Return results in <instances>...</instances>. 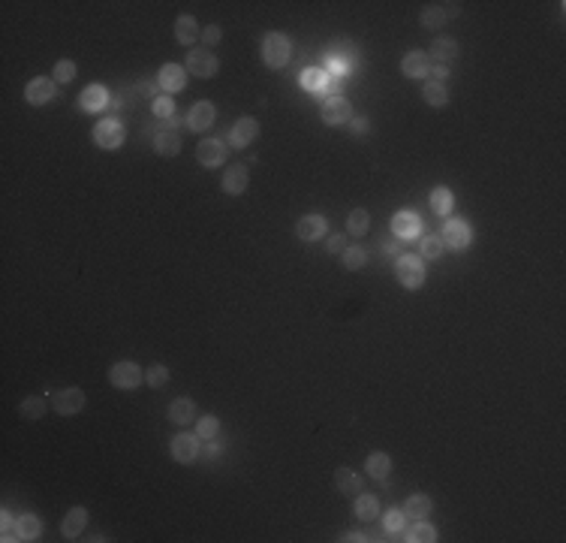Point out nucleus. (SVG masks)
<instances>
[{"instance_id": "1", "label": "nucleus", "mask_w": 566, "mask_h": 543, "mask_svg": "<svg viewBox=\"0 0 566 543\" xmlns=\"http://www.w3.org/2000/svg\"><path fill=\"white\" fill-rule=\"evenodd\" d=\"M395 278L403 290H419L424 284V263L422 257H413V254H401L395 260Z\"/></svg>"}, {"instance_id": "2", "label": "nucleus", "mask_w": 566, "mask_h": 543, "mask_svg": "<svg viewBox=\"0 0 566 543\" xmlns=\"http://www.w3.org/2000/svg\"><path fill=\"white\" fill-rule=\"evenodd\" d=\"M262 60L271 69H280L289 64V39L283 34H268L262 39Z\"/></svg>"}, {"instance_id": "3", "label": "nucleus", "mask_w": 566, "mask_h": 543, "mask_svg": "<svg viewBox=\"0 0 566 543\" xmlns=\"http://www.w3.org/2000/svg\"><path fill=\"white\" fill-rule=\"evenodd\" d=\"M142 380H145V371H142L136 362H115L112 368H109V384H112L115 389H136Z\"/></svg>"}, {"instance_id": "4", "label": "nucleus", "mask_w": 566, "mask_h": 543, "mask_svg": "<svg viewBox=\"0 0 566 543\" xmlns=\"http://www.w3.org/2000/svg\"><path fill=\"white\" fill-rule=\"evenodd\" d=\"M124 139H127V130L115 118H106V121H99V124L94 127V142L99 148H106V151L120 148V145H124Z\"/></svg>"}, {"instance_id": "5", "label": "nucleus", "mask_w": 566, "mask_h": 543, "mask_svg": "<svg viewBox=\"0 0 566 543\" xmlns=\"http://www.w3.org/2000/svg\"><path fill=\"white\" fill-rule=\"evenodd\" d=\"M356 55H359L356 43H350V39H338V43L329 48V69L331 73H350V69L356 67Z\"/></svg>"}, {"instance_id": "6", "label": "nucleus", "mask_w": 566, "mask_h": 543, "mask_svg": "<svg viewBox=\"0 0 566 543\" xmlns=\"http://www.w3.org/2000/svg\"><path fill=\"white\" fill-rule=\"evenodd\" d=\"M440 239H443V245L446 248H452V250H464L470 245V239H473V229H470V224L464 217H452L446 227H443V233H440Z\"/></svg>"}, {"instance_id": "7", "label": "nucleus", "mask_w": 566, "mask_h": 543, "mask_svg": "<svg viewBox=\"0 0 566 543\" xmlns=\"http://www.w3.org/2000/svg\"><path fill=\"white\" fill-rule=\"evenodd\" d=\"M52 408L57 410L60 417H76V414H82V408H85V392L78 389V387L60 389V392H55Z\"/></svg>"}, {"instance_id": "8", "label": "nucleus", "mask_w": 566, "mask_h": 543, "mask_svg": "<svg viewBox=\"0 0 566 543\" xmlns=\"http://www.w3.org/2000/svg\"><path fill=\"white\" fill-rule=\"evenodd\" d=\"M55 94H57V82H55V79H48V76L30 79L27 88H25V100H27L30 106H46V103H52Z\"/></svg>"}, {"instance_id": "9", "label": "nucleus", "mask_w": 566, "mask_h": 543, "mask_svg": "<svg viewBox=\"0 0 566 543\" xmlns=\"http://www.w3.org/2000/svg\"><path fill=\"white\" fill-rule=\"evenodd\" d=\"M220 69L217 64V55H211L208 48H193L187 55V73L196 76V79H211Z\"/></svg>"}, {"instance_id": "10", "label": "nucleus", "mask_w": 566, "mask_h": 543, "mask_svg": "<svg viewBox=\"0 0 566 543\" xmlns=\"http://www.w3.org/2000/svg\"><path fill=\"white\" fill-rule=\"evenodd\" d=\"M319 115H322V121H326L329 127H338V124H347V121L352 118V109L340 94H331V97L322 100Z\"/></svg>"}, {"instance_id": "11", "label": "nucleus", "mask_w": 566, "mask_h": 543, "mask_svg": "<svg viewBox=\"0 0 566 543\" xmlns=\"http://www.w3.org/2000/svg\"><path fill=\"white\" fill-rule=\"evenodd\" d=\"M157 85L166 90V94H178V90L187 88V69L181 64H163L157 73Z\"/></svg>"}, {"instance_id": "12", "label": "nucleus", "mask_w": 566, "mask_h": 543, "mask_svg": "<svg viewBox=\"0 0 566 543\" xmlns=\"http://www.w3.org/2000/svg\"><path fill=\"white\" fill-rule=\"evenodd\" d=\"M256 136H259V121L250 118V115H244V118H238L235 124H232V130H229V145L247 148Z\"/></svg>"}, {"instance_id": "13", "label": "nucleus", "mask_w": 566, "mask_h": 543, "mask_svg": "<svg viewBox=\"0 0 566 543\" xmlns=\"http://www.w3.org/2000/svg\"><path fill=\"white\" fill-rule=\"evenodd\" d=\"M226 142H220V139H202V142L196 145V160L202 166H208V169H214V166H220L226 160Z\"/></svg>"}, {"instance_id": "14", "label": "nucleus", "mask_w": 566, "mask_h": 543, "mask_svg": "<svg viewBox=\"0 0 566 543\" xmlns=\"http://www.w3.org/2000/svg\"><path fill=\"white\" fill-rule=\"evenodd\" d=\"M199 456V435H190V431H181V435L172 438V459L181 462V465H190Z\"/></svg>"}, {"instance_id": "15", "label": "nucleus", "mask_w": 566, "mask_h": 543, "mask_svg": "<svg viewBox=\"0 0 566 543\" xmlns=\"http://www.w3.org/2000/svg\"><path fill=\"white\" fill-rule=\"evenodd\" d=\"M214 118H217L214 103H208V100H199V103L187 112V127L193 130V133H205V130L214 124Z\"/></svg>"}, {"instance_id": "16", "label": "nucleus", "mask_w": 566, "mask_h": 543, "mask_svg": "<svg viewBox=\"0 0 566 543\" xmlns=\"http://www.w3.org/2000/svg\"><path fill=\"white\" fill-rule=\"evenodd\" d=\"M428 69H431V58H428V52H422V48H413V52L403 55V60H401V73L407 79H424Z\"/></svg>"}, {"instance_id": "17", "label": "nucleus", "mask_w": 566, "mask_h": 543, "mask_svg": "<svg viewBox=\"0 0 566 543\" xmlns=\"http://www.w3.org/2000/svg\"><path fill=\"white\" fill-rule=\"evenodd\" d=\"M247 181H250L247 166H244V163H232L226 173H223V181H220V187H223L229 196H241V194L247 190Z\"/></svg>"}, {"instance_id": "18", "label": "nucleus", "mask_w": 566, "mask_h": 543, "mask_svg": "<svg viewBox=\"0 0 566 543\" xmlns=\"http://www.w3.org/2000/svg\"><path fill=\"white\" fill-rule=\"evenodd\" d=\"M326 229H329V224L322 215H305V217H298V224H296V236L301 241H317V239L326 236Z\"/></svg>"}, {"instance_id": "19", "label": "nucleus", "mask_w": 566, "mask_h": 543, "mask_svg": "<svg viewBox=\"0 0 566 543\" xmlns=\"http://www.w3.org/2000/svg\"><path fill=\"white\" fill-rule=\"evenodd\" d=\"M85 525H88V510L85 507H73V510H67L64 522H60V535H64L67 540H76L85 531Z\"/></svg>"}, {"instance_id": "20", "label": "nucleus", "mask_w": 566, "mask_h": 543, "mask_svg": "<svg viewBox=\"0 0 566 543\" xmlns=\"http://www.w3.org/2000/svg\"><path fill=\"white\" fill-rule=\"evenodd\" d=\"M78 106H82V112H99L109 106V90L103 85H88L78 97Z\"/></svg>"}, {"instance_id": "21", "label": "nucleus", "mask_w": 566, "mask_h": 543, "mask_svg": "<svg viewBox=\"0 0 566 543\" xmlns=\"http://www.w3.org/2000/svg\"><path fill=\"white\" fill-rule=\"evenodd\" d=\"M419 229H422V224L413 211H398V215L392 217V233L398 239H413V236H419Z\"/></svg>"}, {"instance_id": "22", "label": "nucleus", "mask_w": 566, "mask_h": 543, "mask_svg": "<svg viewBox=\"0 0 566 543\" xmlns=\"http://www.w3.org/2000/svg\"><path fill=\"white\" fill-rule=\"evenodd\" d=\"M428 58H431V60H437L440 67H446L449 60L458 58V43H455V39H449V36H437V39L431 43Z\"/></svg>"}, {"instance_id": "23", "label": "nucleus", "mask_w": 566, "mask_h": 543, "mask_svg": "<svg viewBox=\"0 0 566 543\" xmlns=\"http://www.w3.org/2000/svg\"><path fill=\"white\" fill-rule=\"evenodd\" d=\"M154 151L163 157H175L181 151V133H175V130H160V133H154Z\"/></svg>"}, {"instance_id": "24", "label": "nucleus", "mask_w": 566, "mask_h": 543, "mask_svg": "<svg viewBox=\"0 0 566 543\" xmlns=\"http://www.w3.org/2000/svg\"><path fill=\"white\" fill-rule=\"evenodd\" d=\"M169 420L175 422V426H187V422L196 420V405L190 398H175L169 405Z\"/></svg>"}, {"instance_id": "25", "label": "nucleus", "mask_w": 566, "mask_h": 543, "mask_svg": "<svg viewBox=\"0 0 566 543\" xmlns=\"http://www.w3.org/2000/svg\"><path fill=\"white\" fill-rule=\"evenodd\" d=\"M298 82H301L305 90H317V94H322V90H329L331 76L326 73V69H301Z\"/></svg>"}, {"instance_id": "26", "label": "nucleus", "mask_w": 566, "mask_h": 543, "mask_svg": "<svg viewBox=\"0 0 566 543\" xmlns=\"http://www.w3.org/2000/svg\"><path fill=\"white\" fill-rule=\"evenodd\" d=\"M202 34H199V25H196V18L193 15H178V22H175V39L181 46H190V43H196Z\"/></svg>"}, {"instance_id": "27", "label": "nucleus", "mask_w": 566, "mask_h": 543, "mask_svg": "<svg viewBox=\"0 0 566 543\" xmlns=\"http://www.w3.org/2000/svg\"><path fill=\"white\" fill-rule=\"evenodd\" d=\"M335 483H338L340 495H347V498H356L359 489H361V477L356 474V471H350V468H338L335 471Z\"/></svg>"}, {"instance_id": "28", "label": "nucleus", "mask_w": 566, "mask_h": 543, "mask_svg": "<svg viewBox=\"0 0 566 543\" xmlns=\"http://www.w3.org/2000/svg\"><path fill=\"white\" fill-rule=\"evenodd\" d=\"M365 471L373 480H386L392 474V459L389 452H371L368 462H365Z\"/></svg>"}, {"instance_id": "29", "label": "nucleus", "mask_w": 566, "mask_h": 543, "mask_svg": "<svg viewBox=\"0 0 566 543\" xmlns=\"http://www.w3.org/2000/svg\"><path fill=\"white\" fill-rule=\"evenodd\" d=\"M419 22H422V27H424V30H440L443 25L449 22V15H446V6H443V4L424 6V9H422V18H419Z\"/></svg>"}, {"instance_id": "30", "label": "nucleus", "mask_w": 566, "mask_h": 543, "mask_svg": "<svg viewBox=\"0 0 566 543\" xmlns=\"http://www.w3.org/2000/svg\"><path fill=\"white\" fill-rule=\"evenodd\" d=\"M352 513L361 519V522H373L380 516V501L373 495H356V504H352Z\"/></svg>"}, {"instance_id": "31", "label": "nucleus", "mask_w": 566, "mask_h": 543, "mask_svg": "<svg viewBox=\"0 0 566 543\" xmlns=\"http://www.w3.org/2000/svg\"><path fill=\"white\" fill-rule=\"evenodd\" d=\"M452 206H455L452 190H449V187H434V194H431V208H434V215L446 217V215H452Z\"/></svg>"}, {"instance_id": "32", "label": "nucleus", "mask_w": 566, "mask_h": 543, "mask_svg": "<svg viewBox=\"0 0 566 543\" xmlns=\"http://www.w3.org/2000/svg\"><path fill=\"white\" fill-rule=\"evenodd\" d=\"M431 510H434V504H431L428 495H410L407 504H403V513H407L410 519H424Z\"/></svg>"}, {"instance_id": "33", "label": "nucleus", "mask_w": 566, "mask_h": 543, "mask_svg": "<svg viewBox=\"0 0 566 543\" xmlns=\"http://www.w3.org/2000/svg\"><path fill=\"white\" fill-rule=\"evenodd\" d=\"M368 227H371V215L365 208H352L347 215V233L350 236H365Z\"/></svg>"}, {"instance_id": "34", "label": "nucleus", "mask_w": 566, "mask_h": 543, "mask_svg": "<svg viewBox=\"0 0 566 543\" xmlns=\"http://www.w3.org/2000/svg\"><path fill=\"white\" fill-rule=\"evenodd\" d=\"M422 97H424V103L434 106V109H443V106L449 103V90H446V85H437V82H428V85H424Z\"/></svg>"}, {"instance_id": "35", "label": "nucleus", "mask_w": 566, "mask_h": 543, "mask_svg": "<svg viewBox=\"0 0 566 543\" xmlns=\"http://www.w3.org/2000/svg\"><path fill=\"white\" fill-rule=\"evenodd\" d=\"M39 531H43V522H39L34 513H25V516H18V537H22V540H36Z\"/></svg>"}, {"instance_id": "36", "label": "nucleus", "mask_w": 566, "mask_h": 543, "mask_svg": "<svg viewBox=\"0 0 566 543\" xmlns=\"http://www.w3.org/2000/svg\"><path fill=\"white\" fill-rule=\"evenodd\" d=\"M18 414H22L25 420H39V417H46V398H43V396L25 398L22 405H18Z\"/></svg>"}, {"instance_id": "37", "label": "nucleus", "mask_w": 566, "mask_h": 543, "mask_svg": "<svg viewBox=\"0 0 566 543\" xmlns=\"http://www.w3.org/2000/svg\"><path fill=\"white\" fill-rule=\"evenodd\" d=\"M403 540H410V543H434V540H437V531H434L424 519H416V525L407 531V537H403Z\"/></svg>"}, {"instance_id": "38", "label": "nucleus", "mask_w": 566, "mask_h": 543, "mask_svg": "<svg viewBox=\"0 0 566 543\" xmlns=\"http://www.w3.org/2000/svg\"><path fill=\"white\" fill-rule=\"evenodd\" d=\"M443 248H446V245H443L440 233H428V236L422 239V245H419V254L428 257V260H437V257L443 254Z\"/></svg>"}, {"instance_id": "39", "label": "nucleus", "mask_w": 566, "mask_h": 543, "mask_svg": "<svg viewBox=\"0 0 566 543\" xmlns=\"http://www.w3.org/2000/svg\"><path fill=\"white\" fill-rule=\"evenodd\" d=\"M343 266H347L350 272H359V269H365V263H368V254H365V248H356V245H352V248H347V250H343Z\"/></svg>"}, {"instance_id": "40", "label": "nucleus", "mask_w": 566, "mask_h": 543, "mask_svg": "<svg viewBox=\"0 0 566 543\" xmlns=\"http://www.w3.org/2000/svg\"><path fill=\"white\" fill-rule=\"evenodd\" d=\"M166 380H169V368L166 366H151L148 371H145V384L151 387V389H160V387H166Z\"/></svg>"}, {"instance_id": "41", "label": "nucleus", "mask_w": 566, "mask_h": 543, "mask_svg": "<svg viewBox=\"0 0 566 543\" xmlns=\"http://www.w3.org/2000/svg\"><path fill=\"white\" fill-rule=\"evenodd\" d=\"M52 79H55L57 85H69L76 79V64H73V60H57Z\"/></svg>"}, {"instance_id": "42", "label": "nucleus", "mask_w": 566, "mask_h": 543, "mask_svg": "<svg viewBox=\"0 0 566 543\" xmlns=\"http://www.w3.org/2000/svg\"><path fill=\"white\" fill-rule=\"evenodd\" d=\"M217 431H220V420H217V417H202V420H199L196 435H199L202 441H214Z\"/></svg>"}, {"instance_id": "43", "label": "nucleus", "mask_w": 566, "mask_h": 543, "mask_svg": "<svg viewBox=\"0 0 566 543\" xmlns=\"http://www.w3.org/2000/svg\"><path fill=\"white\" fill-rule=\"evenodd\" d=\"M151 109H154L157 118H172L175 115V100L172 97H157L154 103H151Z\"/></svg>"}, {"instance_id": "44", "label": "nucleus", "mask_w": 566, "mask_h": 543, "mask_svg": "<svg viewBox=\"0 0 566 543\" xmlns=\"http://www.w3.org/2000/svg\"><path fill=\"white\" fill-rule=\"evenodd\" d=\"M0 540H6V543L22 540V537H18V519L4 516V525H0Z\"/></svg>"}, {"instance_id": "45", "label": "nucleus", "mask_w": 566, "mask_h": 543, "mask_svg": "<svg viewBox=\"0 0 566 543\" xmlns=\"http://www.w3.org/2000/svg\"><path fill=\"white\" fill-rule=\"evenodd\" d=\"M403 519H407V513H403V510H389L386 513V531L398 535V531L403 528Z\"/></svg>"}, {"instance_id": "46", "label": "nucleus", "mask_w": 566, "mask_h": 543, "mask_svg": "<svg viewBox=\"0 0 566 543\" xmlns=\"http://www.w3.org/2000/svg\"><path fill=\"white\" fill-rule=\"evenodd\" d=\"M220 36H223V34H220V27H217V25H208L205 30H202V43H205V46H217V43H220Z\"/></svg>"}, {"instance_id": "47", "label": "nucleus", "mask_w": 566, "mask_h": 543, "mask_svg": "<svg viewBox=\"0 0 566 543\" xmlns=\"http://www.w3.org/2000/svg\"><path fill=\"white\" fill-rule=\"evenodd\" d=\"M343 250H347V236H331L329 239V254H343Z\"/></svg>"}, {"instance_id": "48", "label": "nucleus", "mask_w": 566, "mask_h": 543, "mask_svg": "<svg viewBox=\"0 0 566 543\" xmlns=\"http://www.w3.org/2000/svg\"><path fill=\"white\" fill-rule=\"evenodd\" d=\"M352 133H368V118H356V121H352Z\"/></svg>"}, {"instance_id": "49", "label": "nucleus", "mask_w": 566, "mask_h": 543, "mask_svg": "<svg viewBox=\"0 0 566 543\" xmlns=\"http://www.w3.org/2000/svg\"><path fill=\"white\" fill-rule=\"evenodd\" d=\"M434 79H437V85H443V79H449V67H434Z\"/></svg>"}, {"instance_id": "50", "label": "nucleus", "mask_w": 566, "mask_h": 543, "mask_svg": "<svg viewBox=\"0 0 566 543\" xmlns=\"http://www.w3.org/2000/svg\"><path fill=\"white\" fill-rule=\"evenodd\" d=\"M166 124H169V130H175V133H178V127H181V124H187V118L172 115V118H166Z\"/></svg>"}, {"instance_id": "51", "label": "nucleus", "mask_w": 566, "mask_h": 543, "mask_svg": "<svg viewBox=\"0 0 566 543\" xmlns=\"http://www.w3.org/2000/svg\"><path fill=\"white\" fill-rule=\"evenodd\" d=\"M139 90H142V94H145V97H154V100H157V85H154V82L139 85Z\"/></svg>"}, {"instance_id": "52", "label": "nucleus", "mask_w": 566, "mask_h": 543, "mask_svg": "<svg viewBox=\"0 0 566 543\" xmlns=\"http://www.w3.org/2000/svg\"><path fill=\"white\" fill-rule=\"evenodd\" d=\"M340 540H347V543H359V540H365V535H359V531H350V535H343Z\"/></svg>"}, {"instance_id": "53", "label": "nucleus", "mask_w": 566, "mask_h": 543, "mask_svg": "<svg viewBox=\"0 0 566 543\" xmlns=\"http://www.w3.org/2000/svg\"><path fill=\"white\" fill-rule=\"evenodd\" d=\"M386 254H389V257H398V241H389V245H386Z\"/></svg>"}]
</instances>
